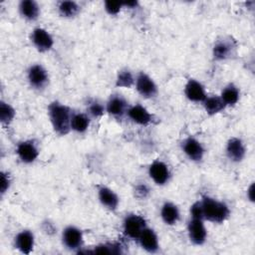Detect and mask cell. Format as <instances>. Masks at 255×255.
Instances as JSON below:
<instances>
[{
    "label": "cell",
    "mask_w": 255,
    "mask_h": 255,
    "mask_svg": "<svg viewBox=\"0 0 255 255\" xmlns=\"http://www.w3.org/2000/svg\"><path fill=\"white\" fill-rule=\"evenodd\" d=\"M48 117L53 130L59 135H66L71 131V119L73 111L71 108L59 101L49 104Z\"/></svg>",
    "instance_id": "1"
},
{
    "label": "cell",
    "mask_w": 255,
    "mask_h": 255,
    "mask_svg": "<svg viewBox=\"0 0 255 255\" xmlns=\"http://www.w3.org/2000/svg\"><path fill=\"white\" fill-rule=\"evenodd\" d=\"M200 203L205 221L220 224L226 221L230 215V208L224 201L208 195H202Z\"/></svg>",
    "instance_id": "2"
},
{
    "label": "cell",
    "mask_w": 255,
    "mask_h": 255,
    "mask_svg": "<svg viewBox=\"0 0 255 255\" xmlns=\"http://www.w3.org/2000/svg\"><path fill=\"white\" fill-rule=\"evenodd\" d=\"M238 44L231 36H222L218 38L211 49L212 58L214 61L223 62L233 59L237 54Z\"/></svg>",
    "instance_id": "3"
},
{
    "label": "cell",
    "mask_w": 255,
    "mask_h": 255,
    "mask_svg": "<svg viewBox=\"0 0 255 255\" xmlns=\"http://www.w3.org/2000/svg\"><path fill=\"white\" fill-rule=\"evenodd\" d=\"M26 78L29 86L35 91L45 90L50 82V77L47 69L39 63L32 64L26 72Z\"/></svg>",
    "instance_id": "4"
},
{
    "label": "cell",
    "mask_w": 255,
    "mask_h": 255,
    "mask_svg": "<svg viewBox=\"0 0 255 255\" xmlns=\"http://www.w3.org/2000/svg\"><path fill=\"white\" fill-rule=\"evenodd\" d=\"M61 241L66 249L79 253L84 246V233L79 227L68 225L62 231Z\"/></svg>",
    "instance_id": "5"
},
{
    "label": "cell",
    "mask_w": 255,
    "mask_h": 255,
    "mask_svg": "<svg viewBox=\"0 0 255 255\" xmlns=\"http://www.w3.org/2000/svg\"><path fill=\"white\" fill-rule=\"evenodd\" d=\"M147 226L145 218L136 213H128L123 220V232L126 237L137 240L142 230Z\"/></svg>",
    "instance_id": "6"
},
{
    "label": "cell",
    "mask_w": 255,
    "mask_h": 255,
    "mask_svg": "<svg viewBox=\"0 0 255 255\" xmlns=\"http://www.w3.org/2000/svg\"><path fill=\"white\" fill-rule=\"evenodd\" d=\"M134 88L137 94L146 100L156 98L158 94V88L154 80L145 72L140 71L135 75Z\"/></svg>",
    "instance_id": "7"
},
{
    "label": "cell",
    "mask_w": 255,
    "mask_h": 255,
    "mask_svg": "<svg viewBox=\"0 0 255 255\" xmlns=\"http://www.w3.org/2000/svg\"><path fill=\"white\" fill-rule=\"evenodd\" d=\"M180 148L184 155L192 162H200L204 158L205 148L202 142L194 136H187L180 142Z\"/></svg>",
    "instance_id": "8"
},
{
    "label": "cell",
    "mask_w": 255,
    "mask_h": 255,
    "mask_svg": "<svg viewBox=\"0 0 255 255\" xmlns=\"http://www.w3.org/2000/svg\"><path fill=\"white\" fill-rule=\"evenodd\" d=\"M128 108V100L119 93L111 95L106 102V113L117 120H122L124 117H127Z\"/></svg>",
    "instance_id": "9"
},
{
    "label": "cell",
    "mask_w": 255,
    "mask_h": 255,
    "mask_svg": "<svg viewBox=\"0 0 255 255\" xmlns=\"http://www.w3.org/2000/svg\"><path fill=\"white\" fill-rule=\"evenodd\" d=\"M16 154L21 162L31 164L38 158L40 149L38 142L35 139H25L17 143Z\"/></svg>",
    "instance_id": "10"
},
{
    "label": "cell",
    "mask_w": 255,
    "mask_h": 255,
    "mask_svg": "<svg viewBox=\"0 0 255 255\" xmlns=\"http://www.w3.org/2000/svg\"><path fill=\"white\" fill-rule=\"evenodd\" d=\"M202 218L190 217L187 223V236L189 241L195 246H201L206 242L207 229Z\"/></svg>",
    "instance_id": "11"
},
{
    "label": "cell",
    "mask_w": 255,
    "mask_h": 255,
    "mask_svg": "<svg viewBox=\"0 0 255 255\" xmlns=\"http://www.w3.org/2000/svg\"><path fill=\"white\" fill-rule=\"evenodd\" d=\"M147 173L150 179L159 186L167 184L171 178L169 166L160 159H155L148 165Z\"/></svg>",
    "instance_id": "12"
},
{
    "label": "cell",
    "mask_w": 255,
    "mask_h": 255,
    "mask_svg": "<svg viewBox=\"0 0 255 255\" xmlns=\"http://www.w3.org/2000/svg\"><path fill=\"white\" fill-rule=\"evenodd\" d=\"M31 42L38 52L46 53L54 47V38L45 28L36 27L31 32Z\"/></svg>",
    "instance_id": "13"
},
{
    "label": "cell",
    "mask_w": 255,
    "mask_h": 255,
    "mask_svg": "<svg viewBox=\"0 0 255 255\" xmlns=\"http://www.w3.org/2000/svg\"><path fill=\"white\" fill-rule=\"evenodd\" d=\"M183 93L189 102L195 104H202L207 97L205 87L201 82L193 78H189L186 81L183 88Z\"/></svg>",
    "instance_id": "14"
},
{
    "label": "cell",
    "mask_w": 255,
    "mask_h": 255,
    "mask_svg": "<svg viewBox=\"0 0 255 255\" xmlns=\"http://www.w3.org/2000/svg\"><path fill=\"white\" fill-rule=\"evenodd\" d=\"M127 117L130 122L140 127H147L153 122L152 114L144 106L138 103L129 106Z\"/></svg>",
    "instance_id": "15"
},
{
    "label": "cell",
    "mask_w": 255,
    "mask_h": 255,
    "mask_svg": "<svg viewBox=\"0 0 255 255\" xmlns=\"http://www.w3.org/2000/svg\"><path fill=\"white\" fill-rule=\"evenodd\" d=\"M225 154L231 162H241L246 155V145L244 141L237 136L230 137L225 145Z\"/></svg>",
    "instance_id": "16"
},
{
    "label": "cell",
    "mask_w": 255,
    "mask_h": 255,
    "mask_svg": "<svg viewBox=\"0 0 255 255\" xmlns=\"http://www.w3.org/2000/svg\"><path fill=\"white\" fill-rule=\"evenodd\" d=\"M142 250L147 253H157L160 249L159 239L154 229L146 226L136 240Z\"/></svg>",
    "instance_id": "17"
},
{
    "label": "cell",
    "mask_w": 255,
    "mask_h": 255,
    "mask_svg": "<svg viewBox=\"0 0 255 255\" xmlns=\"http://www.w3.org/2000/svg\"><path fill=\"white\" fill-rule=\"evenodd\" d=\"M13 244L20 253L28 255L34 250L35 235L30 229H23L15 235Z\"/></svg>",
    "instance_id": "18"
},
{
    "label": "cell",
    "mask_w": 255,
    "mask_h": 255,
    "mask_svg": "<svg viewBox=\"0 0 255 255\" xmlns=\"http://www.w3.org/2000/svg\"><path fill=\"white\" fill-rule=\"evenodd\" d=\"M98 199L100 203L110 211H116L120 204L119 195L106 185L98 186Z\"/></svg>",
    "instance_id": "19"
},
{
    "label": "cell",
    "mask_w": 255,
    "mask_h": 255,
    "mask_svg": "<svg viewBox=\"0 0 255 255\" xmlns=\"http://www.w3.org/2000/svg\"><path fill=\"white\" fill-rule=\"evenodd\" d=\"M160 218L165 225L173 226L177 224L180 219V211L178 206L171 201L163 202L160 207Z\"/></svg>",
    "instance_id": "20"
},
{
    "label": "cell",
    "mask_w": 255,
    "mask_h": 255,
    "mask_svg": "<svg viewBox=\"0 0 255 255\" xmlns=\"http://www.w3.org/2000/svg\"><path fill=\"white\" fill-rule=\"evenodd\" d=\"M18 10L22 18L27 21H36L40 16V6L34 0H22L19 2Z\"/></svg>",
    "instance_id": "21"
},
{
    "label": "cell",
    "mask_w": 255,
    "mask_h": 255,
    "mask_svg": "<svg viewBox=\"0 0 255 255\" xmlns=\"http://www.w3.org/2000/svg\"><path fill=\"white\" fill-rule=\"evenodd\" d=\"M201 105L203 106L206 115L209 117L216 116L226 109V106L224 105L223 101L217 95L207 96Z\"/></svg>",
    "instance_id": "22"
},
{
    "label": "cell",
    "mask_w": 255,
    "mask_h": 255,
    "mask_svg": "<svg viewBox=\"0 0 255 255\" xmlns=\"http://www.w3.org/2000/svg\"><path fill=\"white\" fill-rule=\"evenodd\" d=\"M91 125V117L87 113L73 112L71 119V130L77 133H85Z\"/></svg>",
    "instance_id": "23"
},
{
    "label": "cell",
    "mask_w": 255,
    "mask_h": 255,
    "mask_svg": "<svg viewBox=\"0 0 255 255\" xmlns=\"http://www.w3.org/2000/svg\"><path fill=\"white\" fill-rule=\"evenodd\" d=\"M219 97L223 101L226 108L233 107L240 100V90L235 84L229 83L226 86H224V88L221 90Z\"/></svg>",
    "instance_id": "24"
},
{
    "label": "cell",
    "mask_w": 255,
    "mask_h": 255,
    "mask_svg": "<svg viewBox=\"0 0 255 255\" xmlns=\"http://www.w3.org/2000/svg\"><path fill=\"white\" fill-rule=\"evenodd\" d=\"M134 82H135V75L132 73V71L128 68H123L119 70L117 73L115 86L117 88L130 89L134 87Z\"/></svg>",
    "instance_id": "25"
},
{
    "label": "cell",
    "mask_w": 255,
    "mask_h": 255,
    "mask_svg": "<svg viewBox=\"0 0 255 255\" xmlns=\"http://www.w3.org/2000/svg\"><path fill=\"white\" fill-rule=\"evenodd\" d=\"M57 9L59 14L64 18H74L81 11L80 5L76 1L71 0H63L58 2Z\"/></svg>",
    "instance_id": "26"
},
{
    "label": "cell",
    "mask_w": 255,
    "mask_h": 255,
    "mask_svg": "<svg viewBox=\"0 0 255 255\" xmlns=\"http://www.w3.org/2000/svg\"><path fill=\"white\" fill-rule=\"evenodd\" d=\"M16 117V110L5 101L0 102V122L3 126H9Z\"/></svg>",
    "instance_id": "27"
},
{
    "label": "cell",
    "mask_w": 255,
    "mask_h": 255,
    "mask_svg": "<svg viewBox=\"0 0 255 255\" xmlns=\"http://www.w3.org/2000/svg\"><path fill=\"white\" fill-rule=\"evenodd\" d=\"M87 114L94 119H100L106 114V104L98 99H90L87 103Z\"/></svg>",
    "instance_id": "28"
},
{
    "label": "cell",
    "mask_w": 255,
    "mask_h": 255,
    "mask_svg": "<svg viewBox=\"0 0 255 255\" xmlns=\"http://www.w3.org/2000/svg\"><path fill=\"white\" fill-rule=\"evenodd\" d=\"M11 184H12L11 175L9 174V172L2 170L0 173V193L2 196L6 192H8V190L11 187Z\"/></svg>",
    "instance_id": "29"
},
{
    "label": "cell",
    "mask_w": 255,
    "mask_h": 255,
    "mask_svg": "<svg viewBox=\"0 0 255 255\" xmlns=\"http://www.w3.org/2000/svg\"><path fill=\"white\" fill-rule=\"evenodd\" d=\"M150 193V189L144 182L137 183L133 188V194L138 199H145Z\"/></svg>",
    "instance_id": "30"
},
{
    "label": "cell",
    "mask_w": 255,
    "mask_h": 255,
    "mask_svg": "<svg viewBox=\"0 0 255 255\" xmlns=\"http://www.w3.org/2000/svg\"><path fill=\"white\" fill-rule=\"evenodd\" d=\"M104 6H105V11L111 16L118 15L121 12L122 8L124 7L123 2H113V1H106L104 3Z\"/></svg>",
    "instance_id": "31"
},
{
    "label": "cell",
    "mask_w": 255,
    "mask_h": 255,
    "mask_svg": "<svg viewBox=\"0 0 255 255\" xmlns=\"http://www.w3.org/2000/svg\"><path fill=\"white\" fill-rule=\"evenodd\" d=\"M189 213H190V217L202 218V219H203L202 208H201L200 200H197V201H195V202L192 203V205L190 206V209H189ZM203 220H204V219H203ZM204 221H205V220H204Z\"/></svg>",
    "instance_id": "32"
},
{
    "label": "cell",
    "mask_w": 255,
    "mask_h": 255,
    "mask_svg": "<svg viewBox=\"0 0 255 255\" xmlns=\"http://www.w3.org/2000/svg\"><path fill=\"white\" fill-rule=\"evenodd\" d=\"M246 195H247V198L249 201L254 202V182H251V184L247 188Z\"/></svg>",
    "instance_id": "33"
},
{
    "label": "cell",
    "mask_w": 255,
    "mask_h": 255,
    "mask_svg": "<svg viewBox=\"0 0 255 255\" xmlns=\"http://www.w3.org/2000/svg\"><path fill=\"white\" fill-rule=\"evenodd\" d=\"M43 230L45 232H47L48 234H52L55 232V227L53 225V223H50L49 221L43 223Z\"/></svg>",
    "instance_id": "34"
},
{
    "label": "cell",
    "mask_w": 255,
    "mask_h": 255,
    "mask_svg": "<svg viewBox=\"0 0 255 255\" xmlns=\"http://www.w3.org/2000/svg\"><path fill=\"white\" fill-rule=\"evenodd\" d=\"M138 5L137 1H128V2H123L124 7H128L129 9H133Z\"/></svg>",
    "instance_id": "35"
}]
</instances>
